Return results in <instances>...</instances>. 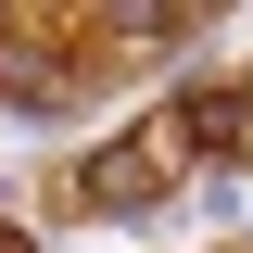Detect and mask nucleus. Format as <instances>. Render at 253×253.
<instances>
[{
    "label": "nucleus",
    "mask_w": 253,
    "mask_h": 253,
    "mask_svg": "<svg viewBox=\"0 0 253 253\" xmlns=\"http://www.w3.org/2000/svg\"><path fill=\"white\" fill-rule=\"evenodd\" d=\"M0 253H38V241H26V228H0Z\"/></svg>",
    "instance_id": "obj_1"
}]
</instances>
